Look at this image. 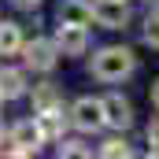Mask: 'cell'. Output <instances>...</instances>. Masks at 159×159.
Masks as SVG:
<instances>
[{
    "label": "cell",
    "mask_w": 159,
    "mask_h": 159,
    "mask_svg": "<svg viewBox=\"0 0 159 159\" xmlns=\"http://www.w3.org/2000/svg\"><path fill=\"white\" fill-rule=\"evenodd\" d=\"M133 70H137V56L122 44H107L93 56V78H100V81H122Z\"/></svg>",
    "instance_id": "obj_1"
},
{
    "label": "cell",
    "mask_w": 159,
    "mask_h": 159,
    "mask_svg": "<svg viewBox=\"0 0 159 159\" xmlns=\"http://www.w3.org/2000/svg\"><path fill=\"white\" fill-rule=\"evenodd\" d=\"M41 141H44V133H41L37 119H26V122H19V126L11 129L7 141L0 137V152H7V156H34L41 148Z\"/></svg>",
    "instance_id": "obj_2"
},
{
    "label": "cell",
    "mask_w": 159,
    "mask_h": 159,
    "mask_svg": "<svg viewBox=\"0 0 159 159\" xmlns=\"http://www.w3.org/2000/svg\"><path fill=\"white\" fill-rule=\"evenodd\" d=\"M59 44L48 37H34L30 44H22V59H26V67H34V70H52L56 63H59Z\"/></svg>",
    "instance_id": "obj_3"
},
{
    "label": "cell",
    "mask_w": 159,
    "mask_h": 159,
    "mask_svg": "<svg viewBox=\"0 0 159 159\" xmlns=\"http://www.w3.org/2000/svg\"><path fill=\"white\" fill-rule=\"evenodd\" d=\"M70 122H74L78 129H85V133L107 126V119H104V100H93V96L74 100V107H70Z\"/></svg>",
    "instance_id": "obj_4"
},
{
    "label": "cell",
    "mask_w": 159,
    "mask_h": 159,
    "mask_svg": "<svg viewBox=\"0 0 159 159\" xmlns=\"http://www.w3.org/2000/svg\"><path fill=\"white\" fill-rule=\"evenodd\" d=\"M93 19L104 30H122L129 22V7L126 0H93Z\"/></svg>",
    "instance_id": "obj_5"
},
{
    "label": "cell",
    "mask_w": 159,
    "mask_h": 159,
    "mask_svg": "<svg viewBox=\"0 0 159 159\" xmlns=\"http://www.w3.org/2000/svg\"><path fill=\"white\" fill-rule=\"evenodd\" d=\"M56 44H59L63 56H81V52L89 48V30H85V26H67V22H59Z\"/></svg>",
    "instance_id": "obj_6"
},
{
    "label": "cell",
    "mask_w": 159,
    "mask_h": 159,
    "mask_svg": "<svg viewBox=\"0 0 159 159\" xmlns=\"http://www.w3.org/2000/svg\"><path fill=\"white\" fill-rule=\"evenodd\" d=\"M104 119H107V126L111 129H129L133 126V104L126 100V96H107L104 100Z\"/></svg>",
    "instance_id": "obj_7"
},
{
    "label": "cell",
    "mask_w": 159,
    "mask_h": 159,
    "mask_svg": "<svg viewBox=\"0 0 159 159\" xmlns=\"http://www.w3.org/2000/svg\"><path fill=\"white\" fill-rule=\"evenodd\" d=\"M59 22H67V26H89V22H96L93 19V4H85V0H63L59 4Z\"/></svg>",
    "instance_id": "obj_8"
},
{
    "label": "cell",
    "mask_w": 159,
    "mask_h": 159,
    "mask_svg": "<svg viewBox=\"0 0 159 159\" xmlns=\"http://www.w3.org/2000/svg\"><path fill=\"white\" fill-rule=\"evenodd\" d=\"M15 52H22L19 22H0V56H15Z\"/></svg>",
    "instance_id": "obj_9"
},
{
    "label": "cell",
    "mask_w": 159,
    "mask_h": 159,
    "mask_svg": "<svg viewBox=\"0 0 159 159\" xmlns=\"http://www.w3.org/2000/svg\"><path fill=\"white\" fill-rule=\"evenodd\" d=\"M59 104H63V100H59V89H56V85L44 81V85L34 89V115H41V111H56Z\"/></svg>",
    "instance_id": "obj_10"
},
{
    "label": "cell",
    "mask_w": 159,
    "mask_h": 159,
    "mask_svg": "<svg viewBox=\"0 0 159 159\" xmlns=\"http://www.w3.org/2000/svg\"><path fill=\"white\" fill-rule=\"evenodd\" d=\"M0 93H4V100H15V96H22L26 93V78H22V70H0Z\"/></svg>",
    "instance_id": "obj_11"
},
{
    "label": "cell",
    "mask_w": 159,
    "mask_h": 159,
    "mask_svg": "<svg viewBox=\"0 0 159 159\" xmlns=\"http://www.w3.org/2000/svg\"><path fill=\"white\" fill-rule=\"evenodd\" d=\"M37 126H41V133H44V141H59V133H63V115H59V107H56V111H41Z\"/></svg>",
    "instance_id": "obj_12"
},
{
    "label": "cell",
    "mask_w": 159,
    "mask_h": 159,
    "mask_svg": "<svg viewBox=\"0 0 159 159\" xmlns=\"http://www.w3.org/2000/svg\"><path fill=\"white\" fill-rule=\"evenodd\" d=\"M144 41H148L152 48H159V7L144 19Z\"/></svg>",
    "instance_id": "obj_13"
},
{
    "label": "cell",
    "mask_w": 159,
    "mask_h": 159,
    "mask_svg": "<svg viewBox=\"0 0 159 159\" xmlns=\"http://www.w3.org/2000/svg\"><path fill=\"white\" fill-rule=\"evenodd\" d=\"M100 156H107V159H115V156H129V144H126L122 137H111V141H104Z\"/></svg>",
    "instance_id": "obj_14"
},
{
    "label": "cell",
    "mask_w": 159,
    "mask_h": 159,
    "mask_svg": "<svg viewBox=\"0 0 159 159\" xmlns=\"http://www.w3.org/2000/svg\"><path fill=\"white\" fill-rule=\"evenodd\" d=\"M148 156H159V119L148 122Z\"/></svg>",
    "instance_id": "obj_15"
},
{
    "label": "cell",
    "mask_w": 159,
    "mask_h": 159,
    "mask_svg": "<svg viewBox=\"0 0 159 159\" xmlns=\"http://www.w3.org/2000/svg\"><path fill=\"white\" fill-rule=\"evenodd\" d=\"M59 156H89V148H81L78 141H63L59 144Z\"/></svg>",
    "instance_id": "obj_16"
},
{
    "label": "cell",
    "mask_w": 159,
    "mask_h": 159,
    "mask_svg": "<svg viewBox=\"0 0 159 159\" xmlns=\"http://www.w3.org/2000/svg\"><path fill=\"white\" fill-rule=\"evenodd\" d=\"M11 4H15V7H26V11H34L41 0H11Z\"/></svg>",
    "instance_id": "obj_17"
},
{
    "label": "cell",
    "mask_w": 159,
    "mask_h": 159,
    "mask_svg": "<svg viewBox=\"0 0 159 159\" xmlns=\"http://www.w3.org/2000/svg\"><path fill=\"white\" fill-rule=\"evenodd\" d=\"M152 104L159 107V78H156V85H152Z\"/></svg>",
    "instance_id": "obj_18"
},
{
    "label": "cell",
    "mask_w": 159,
    "mask_h": 159,
    "mask_svg": "<svg viewBox=\"0 0 159 159\" xmlns=\"http://www.w3.org/2000/svg\"><path fill=\"white\" fill-rule=\"evenodd\" d=\"M0 104H4V93H0Z\"/></svg>",
    "instance_id": "obj_19"
},
{
    "label": "cell",
    "mask_w": 159,
    "mask_h": 159,
    "mask_svg": "<svg viewBox=\"0 0 159 159\" xmlns=\"http://www.w3.org/2000/svg\"><path fill=\"white\" fill-rule=\"evenodd\" d=\"M152 4H159V0H152Z\"/></svg>",
    "instance_id": "obj_20"
},
{
    "label": "cell",
    "mask_w": 159,
    "mask_h": 159,
    "mask_svg": "<svg viewBox=\"0 0 159 159\" xmlns=\"http://www.w3.org/2000/svg\"><path fill=\"white\" fill-rule=\"evenodd\" d=\"M0 137H4V133H0Z\"/></svg>",
    "instance_id": "obj_21"
}]
</instances>
